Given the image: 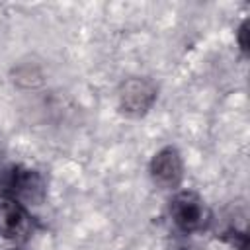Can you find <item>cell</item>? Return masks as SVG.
Masks as SVG:
<instances>
[{
    "instance_id": "obj_1",
    "label": "cell",
    "mask_w": 250,
    "mask_h": 250,
    "mask_svg": "<svg viewBox=\"0 0 250 250\" xmlns=\"http://www.w3.org/2000/svg\"><path fill=\"white\" fill-rule=\"evenodd\" d=\"M170 213L176 227L184 232L203 230L209 223V209L195 191H180L170 203Z\"/></svg>"
},
{
    "instance_id": "obj_2",
    "label": "cell",
    "mask_w": 250,
    "mask_h": 250,
    "mask_svg": "<svg viewBox=\"0 0 250 250\" xmlns=\"http://www.w3.org/2000/svg\"><path fill=\"white\" fill-rule=\"evenodd\" d=\"M156 100V88L145 78H131L121 86L119 105L127 115H145Z\"/></svg>"
},
{
    "instance_id": "obj_3",
    "label": "cell",
    "mask_w": 250,
    "mask_h": 250,
    "mask_svg": "<svg viewBox=\"0 0 250 250\" xmlns=\"http://www.w3.org/2000/svg\"><path fill=\"white\" fill-rule=\"evenodd\" d=\"M150 176L162 188H176L184 178V162L174 146L160 148L150 160Z\"/></svg>"
},
{
    "instance_id": "obj_4",
    "label": "cell",
    "mask_w": 250,
    "mask_h": 250,
    "mask_svg": "<svg viewBox=\"0 0 250 250\" xmlns=\"http://www.w3.org/2000/svg\"><path fill=\"white\" fill-rule=\"evenodd\" d=\"M29 215L18 199H4L0 203V234L6 238H18L27 232Z\"/></svg>"
},
{
    "instance_id": "obj_5",
    "label": "cell",
    "mask_w": 250,
    "mask_h": 250,
    "mask_svg": "<svg viewBox=\"0 0 250 250\" xmlns=\"http://www.w3.org/2000/svg\"><path fill=\"white\" fill-rule=\"evenodd\" d=\"M8 186L21 199L37 201L43 195V180L35 170H29V168H16L10 176Z\"/></svg>"
},
{
    "instance_id": "obj_6",
    "label": "cell",
    "mask_w": 250,
    "mask_h": 250,
    "mask_svg": "<svg viewBox=\"0 0 250 250\" xmlns=\"http://www.w3.org/2000/svg\"><path fill=\"white\" fill-rule=\"evenodd\" d=\"M248 21H242V25L238 27V43H240V49L246 53L248 51Z\"/></svg>"
},
{
    "instance_id": "obj_7",
    "label": "cell",
    "mask_w": 250,
    "mask_h": 250,
    "mask_svg": "<svg viewBox=\"0 0 250 250\" xmlns=\"http://www.w3.org/2000/svg\"><path fill=\"white\" fill-rule=\"evenodd\" d=\"M10 250H16V248H10Z\"/></svg>"
}]
</instances>
